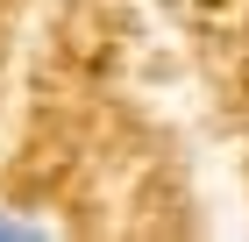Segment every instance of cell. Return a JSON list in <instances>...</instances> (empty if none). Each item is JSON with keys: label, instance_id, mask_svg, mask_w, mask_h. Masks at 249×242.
<instances>
[{"label": "cell", "instance_id": "1", "mask_svg": "<svg viewBox=\"0 0 249 242\" xmlns=\"http://www.w3.org/2000/svg\"><path fill=\"white\" fill-rule=\"evenodd\" d=\"M0 235H43L36 221H15V214H0Z\"/></svg>", "mask_w": 249, "mask_h": 242}]
</instances>
